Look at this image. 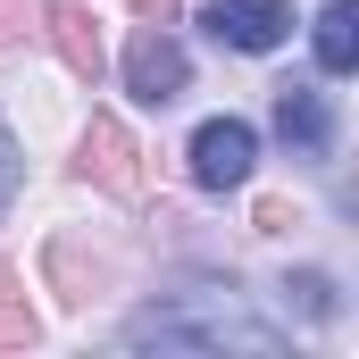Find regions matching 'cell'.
<instances>
[{
  "instance_id": "cell-1",
  "label": "cell",
  "mask_w": 359,
  "mask_h": 359,
  "mask_svg": "<svg viewBox=\"0 0 359 359\" xmlns=\"http://www.w3.org/2000/svg\"><path fill=\"white\" fill-rule=\"evenodd\" d=\"M126 343H159V351H276V326H259L234 292H192V309H142L126 326Z\"/></svg>"
},
{
  "instance_id": "cell-2",
  "label": "cell",
  "mask_w": 359,
  "mask_h": 359,
  "mask_svg": "<svg viewBox=\"0 0 359 359\" xmlns=\"http://www.w3.org/2000/svg\"><path fill=\"white\" fill-rule=\"evenodd\" d=\"M76 176L100 184L109 201H142V151H134V134L117 126V117H92L84 142H76Z\"/></svg>"
},
{
  "instance_id": "cell-3",
  "label": "cell",
  "mask_w": 359,
  "mask_h": 359,
  "mask_svg": "<svg viewBox=\"0 0 359 359\" xmlns=\"http://www.w3.org/2000/svg\"><path fill=\"white\" fill-rule=\"evenodd\" d=\"M126 84H134V100H151V109H168L184 84H192V59L176 50V34L168 25H134V42H126Z\"/></svg>"
},
{
  "instance_id": "cell-4",
  "label": "cell",
  "mask_w": 359,
  "mask_h": 359,
  "mask_svg": "<svg viewBox=\"0 0 359 359\" xmlns=\"http://www.w3.org/2000/svg\"><path fill=\"white\" fill-rule=\"evenodd\" d=\"M251 159H259V134H251L243 117H209V126L192 134V184H201V192L251 184Z\"/></svg>"
},
{
  "instance_id": "cell-5",
  "label": "cell",
  "mask_w": 359,
  "mask_h": 359,
  "mask_svg": "<svg viewBox=\"0 0 359 359\" xmlns=\"http://www.w3.org/2000/svg\"><path fill=\"white\" fill-rule=\"evenodd\" d=\"M201 25H209L226 50H276L284 25H292V8H284V0H201Z\"/></svg>"
},
{
  "instance_id": "cell-6",
  "label": "cell",
  "mask_w": 359,
  "mask_h": 359,
  "mask_svg": "<svg viewBox=\"0 0 359 359\" xmlns=\"http://www.w3.org/2000/svg\"><path fill=\"white\" fill-rule=\"evenodd\" d=\"M42 34H50V50L67 59V76H76V84H100L109 50H100V25H92L84 0H42Z\"/></svg>"
},
{
  "instance_id": "cell-7",
  "label": "cell",
  "mask_w": 359,
  "mask_h": 359,
  "mask_svg": "<svg viewBox=\"0 0 359 359\" xmlns=\"http://www.w3.org/2000/svg\"><path fill=\"white\" fill-rule=\"evenodd\" d=\"M276 134L301 151V159H326L334 151V109L318 84H276Z\"/></svg>"
},
{
  "instance_id": "cell-8",
  "label": "cell",
  "mask_w": 359,
  "mask_h": 359,
  "mask_svg": "<svg viewBox=\"0 0 359 359\" xmlns=\"http://www.w3.org/2000/svg\"><path fill=\"white\" fill-rule=\"evenodd\" d=\"M318 67L326 76H351L359 67V8L351 0H326L318 8Z\"/></svg>"
},
{
  "instance_id": "cell-9",
  "label": "cell",
  "mask_w": 359,
  "mask_h": 359,
  "mask_svg": "<svg viewBox=\"0 0 359 359\" xmlns=\"http://www.w3.org/2000/svg\"><path fill=\"white\" fill-rule=\"evenodd\" d=\"M42 326H34V309H25V292H17V268L0 259V351H25Z\"/></svg>"
},
{
  "instance_id": "cell-10",
  "label": "cell",
  "mask_w": 359,
  "mask_h": 359,
  "mask_svg": "<svg viewBox=\"0 0 359 359\" xmlns=\"http://www.w3.org/2000/svg\"><path fill=\"white\" fill-rule=\"evenodd\" d=\"M284 292H292V309H301V318H334V276L301 268L292 284H284Z\"/></svg>"
},
{
  "instance_id": "cell-11",
  "label": "cell",
  "mask_w": 359,
  "mask_h": 359,
  "mask_svg": "<svg viewBox=\"0 0 359 359\" xmlns=\"http://www.w3.org/2000/svg\"><path fill=\"white\" fill-rule=\"evenodd\" d=\"M17 184H25V159H17V134H8V117H0V217H8Z\"/></svg>"
},
{
  "instance_id": "cell-12",
  "label": "cell",
  "mask_w": 359,
  "mask_h": 359,
  "mask_svg": "<svg viewBox=\"0 0 359 359\" xmlns=\"http://www.w3.org/2000/svg\"><path fill=\"white\" fill-rule=\"evenodd\" d=\"M34 17H42V0H0V50H8V42H25V34H34Z\"/></svg>"
},
{
  "instance_id": "cell-13",
  "label": "cell",
  "mask_w": 359,
  "mask_h": 359,
  "mask_svg": "<svg viewBox=\"0 0 359 359\" xmlns=\"http://www.w3.org/2000/svg\"><path fill=\"white\" fill-rule=\"evenodd\" d=\"M134 8H142L151 25H168V17H176V0H134Z\"/></svg>"
}]
</instances>
